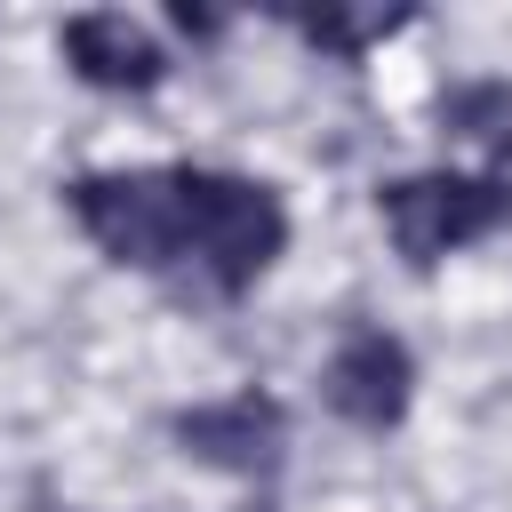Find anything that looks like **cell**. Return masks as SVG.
Instances as JSON below:
<instances>
[{
  "instance_id": "cell-1",
  "label": "cell",
  "mask_w": 512,
  "mask_h": 512,
  "mask_svg": "<svg viewBox=\"0 0 512 512\" xmlns=\"http://www.w3.org/2000/svg\"><path fill=\"white\" fill-rule=\"evenodd\" d=\"M288 256V208L240 168L176 160V280L200 296H248Z\"/></svg>"
},
{
  "instance_id": "cell-2",
  "label": "cell",
  "mask_w": 512,
  "mask_h": 512,
  "mask_svg": "<svg viewBox=\"0 0 512 512\" xmlns=\"http://www.w3.org/2000/svg\"><path fill=\"white\" fill-rule=\"evenodd\" d=\"M376 216H384L392 248L408 256V272H432L440 256H456V248L504 232L512 184L488 176V168H416V176L376 184Z\"/></svg>"
},
{
  "instance_id": "cell-3",
  "label": "cell",
  "mask_w": 512,
  "mask_h": 512,
  "mask_svg": "<svg viewBox=\"0 0 512 512\" xmlns=\"http://www.w3.org/2000/svg\"><path fill=\"white\" fill-rule=\"evenodd\" d=\"M64 208L104 264L176 280V168H88L64 184Z\"/></svg>"
},
{
  "instance_id": "cell-4",
  "label": "cell",
  "mask_w": 512,
  "mask_h": 512,
  "mask_svg": "<svg viewBox=\"0 0 512 512\" xmlns=\"http://www.w3.org/2000/svg\"><path fill=\"white\" fill-rule=\"evenodd\" d=\"M168 440L208 464V472H232V480H272L288 464V408L256 384L240 392H216V400H192L168 416Z\"/></svg>"
},
{
  "instance_id": "cell-5",
  "label": "cell",
  "mask_w": 512,
  "mask_h": 512,
  "mask_svg": "<svg viewBox=\"0 0 512 512\" xmlns=\"http://www.w3.org/2000/svg\"><path fill=\"white\" fill-rule=\"evenodd\" d=\"M320 392H328V408L344 424L392 432L408 416V400H416V352L392 328H352V336H336V352L320 368Z\"/></svg>"
},
{
  "instance_id": "cell-6",
  "label": "cell",
  "mask_w": 512,
  "mask_h": 512,
  "mask_svg": "<svg viewBox=\"0 0 512 512\" xmlns=\"http://www.w3.org/2000/svg\"><path fill=\"white\" fill-rule=\"evenodd\" d=\"M56 56L80 88H104V96H152L168 80V48L128 16V8H88V16H64L56 24Z\"/></svg>"
},
{
  "instance_id": "cell-7",
  "label": "cell",
  "mask_w": 512,
  "mask_h": 512,
  "mask_svg": "<svg viewBox=\"0 0 512 512\" xmlns=\"http://www.w3.org/2000/svg\"><path fill=\"white\" fill-rule=\"evenodd\" d=\"M440 136L480 152L488 176H504V160H512V80H456V88H440Z\"/></svg>"
},
{
  "instance_id": "cell-8",
  "label": "cell",
  "mask_w": 512,
  "mask_h": 512,
  "mask_svg": "<svg viewBox=\"0 0 512 512\" xmlns=\"http://www.w3.org/2000/svg\"><path fill=\"white\" fill-rule=\"evenodd\" d=\"M408 24V8H288V32L304 40V48H320V56H336V64H360L376 40H392Z\"/></svg>"
},
{
  "instance_id": "cell-9",
  "label": "cell",
  "mask_w": 512,
  "mask_h": 512,
  "mask_svg": "<svg viewBox=\"0 0 512 512\" xmlns=\"http://www.w3.org/2000/svg\"><path fill=\"white\" fill-rule=\"evenodd\" d=\"M168 16H176V32H192V40H208V32H216V16H208V8H184V0H176Z\"/></svg>"
}]
</instances>
